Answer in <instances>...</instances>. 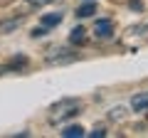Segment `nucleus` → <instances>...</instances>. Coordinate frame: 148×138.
Here are the masks:
<instances>
[{"label":"nucleus","mask_w":148,"mask_h":138,"mask_svg":"<svg viewBox=\"0 0 148 138\" xmlns=\"http://www.w3.org/2000/svg\"><path fill=\"white\" fill-rule=\"evenodd\" d=\"M96 12V5H94V0H86L84 5L79 8V10H77V17H91Z\"/></svg>","instance_id":"1a4fd4ad"},{"label":"nucleus","mask_w":148,"mask_h":138,"mask_svg":"<svg viewBox=\"0 0 148 138\" xmlns=\"http://www.w3.org/2000/svg\"><path fill=\"white\" fill-rule=\"evenodd\" d=\"M89 136H91V138H101V136H106V131H104V128H94Z\"/></svg>","instance_id":"f8f14e48"},{"label":"nucleus","mask_w":148,"mask_h":138,"mask_svg":"<svg viewBox=\"0 0 148 138\" xmlns=\"http://www.w3.org/2000/svg\"><path fill=\"white\" fill-rule=\"evenodd\" d=\"M79 109H82V101L74 99V96H69V99H59L57 104L49 106L47 118H49V123H62V121H67V118L77 116Z\"/></svg>","instance_id":"f257e3e1"},{"label":"nucleus","mask_w":148,"mask_h":138,"mask_svg":"<svg viewBox=\"0 0 148 138\" xmlns=\"http://www.w3.org/2000/svg\"><path fill=\"white\" fill-rule=\"evenodd\" d=\"M62 136H64V138H82V136H86V131H84L82 126H77V123H72V126H67V128L62 131Z\"/></svg>","instance_id":"0eeeda50"},{"label":"nucleus","mask_w":148,"mask_h":138,"mask_svg":"<svg viewBox=\"0 0 148 138\" xmlns=\"http://www.w3.org/2000/svg\"><path fill=\"white\" fill-rule=\"evenodd\" d=\"M22 22H25V17H10V20H3V22H0V32H3V35H8V32L17 30Z\"/></svg>","instance_id":"39448f33"},{"label":"nucleus","mask_w":148,"mask_h":138,"mask_svg":"<svg viewBox=\"0 0 148 138\" xmlns=\"http://www.w3.org/2000/svg\"><path fill=\"white\" fill-rule=\"evenodd\" d=\"M59 22H62V15H59V12H49V15H42V25L47 27H54V25H59Z\"/></svg>","instance_id":"9d476101"},{"label":"nucleus","mask_w":148,"mask_h":138,"mask_svg":"<svg viewBox=\"0 0 148 138\" xmlns=\"http://www.w3.org/2000/svg\"><path fill=\"white\" fill-rule=\"evenodd\" d=\"M77 57L79 54L72 52V49H52L47 54V64H67V62H74Z\"/></svg>","instance_id":"f03ea898"},{"label":"nucleus","mask_w":148,"mask_h":138,"mask_svg":"<svg viewBox=\"0 0 148 138\" xmlns=\"http://www.w3.org/2000/svg\"><path fill=\"white\" fill-rule=\"evenodd\" d=\"M27 67V57H22V54H17V57H12L8 64H3L0 67V74H8V72H20V69Z\"/></svg>","instance_id":"7ed1b4c3"},{"label":"nucleus","mask_w":148,"mask_h":138,"mask_svg":"<svg viewBox=\"0 0 148 138\" xmlns=\"http://www.w3.org/2000/svg\"><path fill=\"white\" fill-rule=\"evenodd\" d=\"M84 40H86V30L84 27H74L72 35H69V42L72 44H84Z\"/></svg>","instance_id":"6e6552de"},{"label":"nucleus","mask_w":148,"mask_h":138,"mask_svg":"<svg viewBox=\"0 0 148 138\" xmlns=\"http://www.w3.org/2000/svg\"><path fill=\"white\" fill-rule=\"evenodd\" d=\"M94 35L96 37H111L114 35V22L111 20H96V25H94Z\"/></svg>","instance_id":"20e7f679"},{"label":"nucleus","mask_w":148,"mask_h":138,"mask_svg":"<svg viewBox=\"0 0 148 138\" xmlns=\"http://www.w3.org/2000/svg\"><path fill=\"white\" fill-rule=\"evenodd\" d=\"M131 106H133V111H146V109H148V91L136 94L131 99Z\"/></svg>","instance_id":"423d86ee"},{"label":"nucleus","mask_w":148,"mask_h":138,"mask_svg":"<svg viewBox=\"0 0 148 138\" xmlns=\"http://www.w3.org/2000/svg\"><path fill=\"white\" fill-rule=\"evenodd\" d=\"M30 3H45V0H30Z\"/></svg>","instance_id":"ddd939ff"},{"label":"nucleus","mask_w":148,"mask_h":138,"mask_svg":"<svg viewBox=\"0 0 148 138\" xmlns=\"http://www.w3.org/2000/svg\"><path fill=\"white\" fill-rule=\"evenodd\" d=\"M42 35H47V27H45V25H40V27L32 30V37H42Z\"/></svg>","instance_id":"9b49d317"}]
</instances>
